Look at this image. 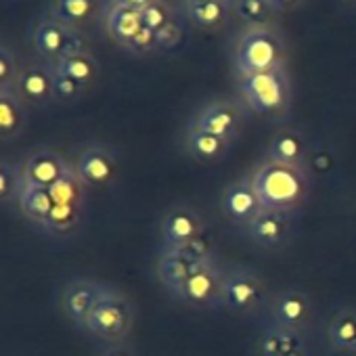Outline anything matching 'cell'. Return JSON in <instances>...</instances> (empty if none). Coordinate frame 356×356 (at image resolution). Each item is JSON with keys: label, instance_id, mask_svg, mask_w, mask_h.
<instances>
[{"label": "cell", "instance_id": "6da1fadb", "mask_svg": "<svg viewBox=\"0 0 356 356\" xmlns=\"http://www.w3.org/2000/svg\"><path fill=\"white\" fill-rule=\"evenodd\" d=\"M264 210L293 214L308 204L310 197V176L308 170L289 168L262 159L248 174Z\"/></svg>", "mask_w": 356, "mask_h": 356}, {"label": "cell", "instance_id": "7a4b0ae2", "mask_svg": "<svg viewBox=\"0 0 356 356\" xmlns=\"http://www.w3.org/2000/svg\"><path fill=\"white\" fill-rule=\"evenodd\" d=\"M241 101L260 118L281 120L291 107V82L287 70H273L239 78Z\"/></svg>", "mask_w": 356, "mask_h": 356}, {"label": "cell", "instance_id": "3957f363", "mask_svg": "<svg viewBox=\"0 0 356 356\" xmlns=\"http://www.w3.org/2000/svg\"><path fill=\"white\" fill-rule=\"evenodd\" d=\"M287 44L273 26L245 28L235 42V65L239 76L262 74L285 67Z\"/></svg>", "mask_w": 356, "mask_h": 356}, {"label": "cell", "instance_id": "277c9868", "mask_svg": "<svg viewBox=\"0 0 356 356\" xmlns=\"http://www.w3.org/2000/svg\"><path fill=\"white\" fill-rule=\"evenodd\" d=\"M136 321V306L134 302L120 291L118 287L107 285L103 296L99 298L97 306L92 308L90 316L84 323V329L95 339L107 343H122L130 335Z\"/></svg>", "mask_w": 356, "mask_h": 356}, {"label": "cell", "instance_id": "5b68a950", "mask_svg": "<svg viewBox=\"0 0 356 356\" xmlns=\"http://www.w3.org/2000/svg\"><path fill=\"white\" fill-rule=\"evenodd\" d=\"M268 289L264 279L250 266H231L227 268L225 287H222V308L250 316L268 306Z\"/></svg>", "mask_w": 356, "mask_h": 356}, {"label": "cell", "instance_id": "8992f818", "mask_svg": "<svg viewBox=\"0 0 356 356\" xmlns=\"http://www.w3.org/2000/svg\"><path fill=\"white\" fill-rule=\"evenodd\" d=\"M212 248L208 245L206 237L174 250H159V256L155 260V277L161 283V287L174 296L183 283L195 273L200 264H204L208 258H212Z\"/></svg>", "mask_w": 356, "mask_h": 356}, {"label": "cell", "instance_id": "52a82bcc", "mask_svg": "<svg viewBox=\"0 0 356 356\" xmlns=\"http://www.w3.org/2000/svg\"><path fill=\"white\" fill-rule=\"evenodd\" d=\"M225 277H227V268L220 264L216 256H212L195 268V273L174 293V298L195 310L222 308Z\"/></svg>", "mask_w": 356, "mask_h": 356}, {"label": "cell", "instance_id": "ba28073f", "mask_svg": "<svg viewBox=\"0 0 356 356\" xmlns=\"http://www.w3.org/2000/svg\"><path fill=\"white\" fill-rule=\"evenodd\" d=\"M248 122V105L235 97H218L202 105L189 120L187 128L204 130L227 140H237Z\"/></svg>", "mask_w": 356, "mask_h": 356}, {"label": "cell", "instance_id": "9c48e42d", "mask_svg": "<svg viewBox=\"0 0 356 356\" xmlns=\"http://www.w3.org/2000/svg\"><path fill=\"white\" fill-rule=\"evenodd\" d=\"M30 40L34 44V51L42 57V61L51 65L67 55L88 51V40L82 36V32L61 24L53 15L40 17L32 26Z\"/></svg>", "mask_w": 356, "mask_h": 356}, {"label": "cell", "instance_id": "30bf717a", "mask_svg": "<svg viewBox=\"0 0 356 356\" xmlns=\"http://www.w3.org/2000/svg\"><path fill=\"white\" fill-rule=\"evenodd\" d=\"M70 161L88 189H107L120 172L118 151L111 145L99 140L78 145Z\"/></svg>", "mask_w": 356, "mask_h": 356}, {"label": "cell", "instance_id": "8fae6325", "mask_svg": "<svg viewBox=\"0 0 356 356\" xmlns=\"http://www.w3.org/2000/svg\"><path fill=\"white\" fill-rule=\"evenodd\" d=\"M266 325H275L289 331L310 333L316 321V306L308 291L302 287H283L273 293L266 306Z\"/></svg>", "mask_w": 356, "mask_h": 356}, {"label": "cell", "instance_id": "7c38bea8", "mask_svg": "<svg viewBox=\"0 0 356 356\" xmlns=\"http://www.w3.org/2000/svg\"><path fill=\"white\" fill-rule=\"evenodd\" d=\"M70 157L44 145L30 149L22 159L26 185L34 189H53L70 170Z\"/></svg>", "mask_w": 356, "mask_h": 356}, {"label": "cell", "instance_id": "4fadbf2b", "mask_svg": "<svg viewBox=\"0 0 356 356\" xmlns=\"http://www.w3.org/2000/svg\"><path fill=\"white\" fill-rule=\"evenodd\" d=\"M204 237V220L189 204H174L159 222L161 250L189 245Z\"/></svg>", "mask_w": 356, "mask_h": 356}, {"label": "cell", "instance_id": "5bb4252c", "mask_svg": "<svg viewBox=\"0 0 356 356\" xmlns=\"http://www.w3.org/2000/svg\"><path fill=\"white\" fill-rule=\"evenodd\" d=\"M245 237L266 252H281L293 239V220L291 214L262 210L245 229Z\"/></svg>", "mask_w": 356, "mask_h": 356}, {"label": "cell", "instance_id": "9a60e30c", "mask_svg": "<svg viewBox=\"0 0 356 356\" xmlns=\"http://www.w3.org/2000/svg\"><path fill=\"white\" fill-rule=\"evenodd\" d=\"M105 283H99L95 279H72L63 285L61 293H59V306H61V312L65 314V318L84 329V323L86 318L90 316L92 308L97 306L99 298L103 296L105 291Z\"/></svg>", "mask_w": 356, "mask_h": 356}, {"label": "cell", "instance_id": "2e32d148", "mask_svg": "<svg viewBox=\"0 0 356 356\" xmlns=\"http://www.w3.org/2000/svg\"><path fill=\"white\" fill-rule=\"evenodd\" d=\"M220 210L225 218L241 231L264 210L250 176L237 178V181L227 185L220 197Z\"/></svg>", "mask_w": 356, "mask_h": 356}, {"label": "cell", "instance_id": "e0dca14e", "mask_svg": "<svg viewBox=\"0 0 356 356\" xmlns=\"http://www.w3.org/2000/svg\"><path fill=\"white\" fill-rule=\"evenodd\" d=\"M53 80H55V72H53L51 63H47V61L26 63L13 90L30 107H44L49 103H55Z\"/></svg>", "mask_w": 356, "mask_h": 356}, {"label": "cell", "instance_id": "ac0fdd59", "mask_svg": "<svg viewBox=\"0 0 356 356\" xmlns=\"http://www.w3.org/2000/svg\"><path fill=\"white\" fill-rule=\"evenodd\" d=\"M266 159L281 163V165L308 170L310 147H308L306 134L298 128H291V126L279 128L268 143Z\"/></svg>", "mask_w": 356, "mask_h": 356}, {"label": "cell", "instance_id": "d6986e66", "mask_svg": "<svg viewBox=\"0 0 356 356\" xmlns=\"http://www.w3.org/2000/svg\"><path fill=\"white\" fill-rule=\"evenodd\" d=\"M308 335L266 325L256 339V356H310Z\"/></svg>", "mask_w": 356, "mask_h": 356}, {"label": "cell", "instance_id": "ffe728a7", "mask_svg": "<svg viewBox=\"0 0 356 356\" xmlns=\"http://www.w3.org/2000/svg\"><path fill=\"white\" fill-rule=\"evenodd\" d=\"M105 0H51L49 15L82 32L105 17Z\"/></svg>", "mask_w": 356, "mask_h": 356}, {"label": "cell", "instance_id": "44dd1931", "mask_svg": "<svg viewBox=\"0 0 356 356\" xmlns=\"http://www.w3.org/2000/svg\"><path fill=\"white\" fill-rule=\"evenodd\" d=\"M325 339L329 348L343 356H356V308H337L325 327Z\"/></svg>", "mask_w": 356, "mask_h": 356}, {"label": "cell", "instance_id": "7402d4cb", "mask_svg": "<svg viewBox=\"0 0 356 356\" xmlns=\"http://www.w3.org/2000/svg\"><path fill=\"white\" fill-rule=\"evenodd\" d=\"M233 140H227L222 136L204 132V130H195V128H187L185 136H183V149L187 151V155L200 163H216L222 161L231 149H233Z\"/></svg>", "mask_w": 356, "mask_h": 356}, {"label": "cell", "instance_id": "603a6c76", "mask_svg": "<svg viewBox=\"0 0 356 356\" xmlns=\"http://www.w3.org/2000/svg\"><path fill=\"white\" fill-rule=\"evenodd\" d=\"M30 122V105L15 90H0V138L17 140Z\"/></svg>", "mask_w": 356, "mask_h": 356}, {"label": "cell", "instance_id": "cb8c5ba5", "mask_svg": "<svg viewBox=\"0 0 356 356\" xmlns=\"http://www.w3.org/2000/svg\"><path fill=\"white\" fill-rule=\"evenodd\" d=\"M183 15L204 32H220L233 17V0H210L202 5H183Z\"/></svg>", "mask_w": 356, "mask_h": 356}, {"label": "cell", "instance_id": "d4e9b609", "mask_svg": "<svg viewBox=\"0 0 356 356\" xmlns=\"http://www.w3.org/2000/svg\"><path fill=\"white\" fill-rule=\"evenodd\" d=\"M105 30L109 34V38L120 47L126 49L128 42L143 30V22H140V11H132L126 7H118L107 3L105 7Z\"/></svg>", "mask_w": 356, "mask_h": 356}, {"label": "cell", "instance_id": "484cf974", "mask_svg": "<svg viewBox=\"0 0 356 356\" xmlns=\"http://www.w3.org/2000/svg\"><path fill=\"white\" fill-rule=\"evenodd\" d=\"M53 70L61 76H67L80 84H84L86 88L97 82L99 74H101V65L97 61V57L90 51H82V53H74L67 55L63 59H59L57 63H53Z\"/></svg>", "mask_w": 356, "mask_h": 356}, {"label": "cell", "instance_id": "4316f807", "mask_svg": "<svg viewBox=\"0 0 356 356\" xmlns=\"http://www.w3.org/2000/svg\"><path fill=\"white\" fill-rule=\"evenodd\" d=\"M55 208V200L51 195V189H34V187H26L22 200H19V212L38 229L47 231L49 218L53 214Z\"/></svg>", "mask_w": 356, "mask_h": 356}, {"label": "cell", "instance_id": "83f0119b", "mask_svg": "<svg viewBox=\"0 0 356 356\" xmlns=\"http://www.w3.org/2000/svg\"><path fill=\"white\" fill-rule=\"evenodd\" d=\"M26 178L22 161H0V204L3 208H19V200L26 191Z\"/></svg>", "mask_w": 356, "mask_h": 356}, {"label": "cell", "instance_id": "f1b7e54d", "mask_svg": "<svg viewBox=\"0 0 356 356\" xmlns=\"http://www.w3.org/2000/svg\"><path fill=\"white\" fill-rule=\"evenodd\" d=\"M277 15L270 0H233V17L245 24V28L273 26Z\"/></svg>", "mask_w": 356, "mask_h": 356}, {"label": "cell", "instance_id": "f546056e", "mask_svg": "<svg viewBox=\"0 0 356 356\" xmlns=\"http://www.w3.org/2000/svg\"><path fill=\"white\" fill-rule=\"evenodd\" d=\"M22 72L24 63L19 59V53L9 44L0 47V90H13Z\"/></svg>", "mask_w": 356, "mask_h": 356}, {"label": "cell", "instance_id": "4dcf8cb0", "mask_svg": "<svg viewBox=\"0 0 356 356\" xmlns=\"http://www.w3.org/2000/svg\"><path fill=\"white\" fill-rule=\"evenodd\" d=\"M176 17H178V11L174 9V5L170 3V0H155V3H151L149 7H145L140 11L143 28H149L153 32H159L161 28H165Z\"/></svg>", "mask_w": 356, "mask_h": 356}, {"label": "cell", "instance_id": "1f68e13d", "mask_svg": "<svg viewBox=\"0 0 356 356\" xmlns=\"http://www.w3.org/2000/svg\"><path fill=\"white\" fill-rule=\"evenodd\" d=\"M55 72V70H53ZM86 92V86L67 78V76H61L55 72V80H53V97H55V103L59 105H74L78 103Z\"/></svg>", "mask_w": 356, "mask_h": 356}, {"label": "cell", "instance_id": "d6a6232c", "mask_svg": "<svg viewBox=\"0 0 356 356\" xmlns=\"http://www.w3.org/2000/svg\"><path fill=\"white\" fill-rule=\"evenodd\" d=\"M157 34V44H159V53H168V51H174L183 44L185 40V28H183V22H181V15H178L174 22H170L165 28H161Z\"/></svg>", "mask_w": 356, "mask_h": 356}, {"label": "cell", "instance_id": "836d02e7", "mask_svg": "<svg viewBox=\"0 0 356 356\" xmlns=\"http://www.w3.org/2000/svg\"><path fill=\"white\" fill-rule=\"evenodd\" d=\"M128 51L130 55L134 57H149V55H155L159 53V44H157V34L149 28H143L130 42L128 47L124 49Z\"/></svg>", "mask_w": 356, "mask_h": 356}, {"label": "cell", "instance_id": "e575fe53", "mask_svg": "<svg viewBox=\"0 0 356 356\" xmlns=\"http://www.w3.org/2000/svg\"><path fill=\"white\" fill-rule=\"evenodd\" d=\"M97 356H134V350L126 341H122V343H107Z\"/></svg>", "mask_w": 356, "mask_h": 356}, {"label": "cell", "instance_id": "d590c367", "mask_svg": "<svg viewBox=\"0 0 356 356\" xmlns=\"http://www.w3.org/2000/svg\"><path fill=\"white\" fill-rule=\"evenodd\" d=\"M111 5H118V7H126V9H132V11H143L145 7H149L155 0H107Z\"/></svg>", "mask_w": 356, "mask_h": 356}, {"label": "cell", "instance_id": "8d00e7d4", "mask_svg": "<svg viewBox=\"0 0 356 356\" xmlns=\"http://www.w3.org/2000/svg\"><path fill=\"white\" fill-rule=\"evenodd\" d=\"M270 5L277 9V13H287L304 5V0H270Z\"/></svg>", "mask_w": 356, "mask_h": 356}, {"label": "cell", "instance_id": "74e56055", "mask_svg": "<svg viewBox=\"0 0 356 356\" xmlns=\"http://www.w3.org/2000/svg\"><path fill=\"white\" fill-rule=\"evenodd\" d=\"M183 5H202V3H210V0H181Z\"/></svg>", "mask_w": 356, "mask_h": 356}, {"label": "cell", "instance_id": "f35d334b", "mask_svg": "<svg viewBox=\"0 0 356 356\" xmlns=\"http://www.w3.org/2000/svg\"><path fill=\"white\" fill-rule=\"evenodd\" d=\"M343 3H346L348 7H356V0H343Z\"/></svg>", "mask_w": 356, "mask_h": 356}]
</instances>
